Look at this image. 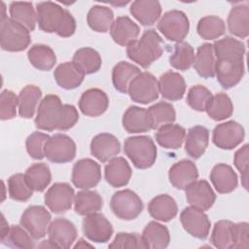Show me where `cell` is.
Wrapping results in <instances>:
<instances>
[{
  "label": "cell",
  "instance_id": "obj_1",
  "mask_svg": "<svg viewBox=\"0 0 249 249\" xmlns=\"http://www.w3.org/2000/svg\"><path fill=\"white\" fill-rule=\"evenodd\" d=\"M215 76L223 89H229L236 86L244 76L245 45L231 36L214 42Z\"/></svg>",
  "mask_w": 249,
  "mask_h": 249
},
{
  "label": "cell",
  "instance_id": "obj_2",
  "mask_svg": "<svg viewBox=\"0 0 249 249\" xmlns=\"http://www.w3.org/2000/svg\"><path fill=\"white\" fill-rule=\"evenodd\" d=\"M79 120V113L75 106L62 104L55 94L46 95L40 102L34 120L37 128L45 131L68 130Z\"/></svg>",
  "mask_w": 249,
  "mask_h": 249
},
{
  "label": "cell",
  "instance_id": "obj_3",
  "mask_svg": "<svg viewBox=\"0 0 249 249\" xmlns=\"http://www.w3.org/2000/svg\"><path fill=\"white\" fill-rule=\"evenodd\" d=\"M37 23L39 28L47 33H56L67 38L76 30L74 17L58 4L51 1L39 2L36 5Z\"/></svg>",
  "mask_w": 249,
  "mask_h": 249
},
{
  "label": "cell",
  "instance_id": "obj_4",
  "mask_svg": "<svg viewBox=\"0 0 249 249\" xmlns=\"http://www.w3.org/2000/svg\"><path fill=\"white\" fill-rule=\"evenodd\" d=\"M163 41L155 29L145 30L140 39L126 46L127 57L143 68H148L163 53Z\"/></svg>",
  "mask_w": 249,
  "mask_h": 249
},
{
  "label": "cell",
  "instance_id": "obj_5",
  "mask_svg": "<svg viewBox=\"0 0 249 249\" xmlns=\"http://www.w3.org/2000/svg\"><path fill=\"white\" fill-rule=\"evenodd\" d=\"M124 151L133 165L138 169L151 167L157 160V147L147 135L130 136L124 140Z\"/></svg>",
  "mask_w": 249,
  "mask_h": 249
},
{
  "label": "cell",
  "instance_id": "obj_6",
  "mask_svg": "<svg viewBox=\"0 0 249 249\" xmlns=\"http://www.w3.org/2000/svg\"><path fill=\"white\" fill-rule=\"evenodd\" d=\"M30 41V31L22 24L8 17L0 19V44L3 51H24Z\"/></svg>",
  "mask_w": 249,
  "mask_h": 249
},
{
  "label": "cell",
  "instance_id": "obj_7",
  "mask_svg": "<svg viewBox=\"0 0 249 249\" xmlns=\"http://www.w3.org/2000/svg\"><path fill=\"white\" fill-rule=\"evenodd\" d=\"M110 207L119 219L130 221L140 215L143 210V202L135 192L124 189L116 192L112 196Z\"/></svg>",
  "mask_w": 249,
  "mask_h": 249
},
{
  "label": "cell",
  "instance_id": "obj_8",
  "mask_svg": "<svg viewBox=\"0 0 249 249\" xmlns=\"http://www.w3.org/2000/svg\"><path fill=\"white\" fill-rule=\"evenodd\" d=\"M157 26L159 31L167 40L179 43L188 35L190 21L184 12L171 10L160 17Z\"/></svg>",
  "mask_w": 249,
  "mask_h": 249
},
{
  "label": "cell",
  "instance_id": "obj_9",
  "mask_svg": "<svg viewBox=\"0 0 249 249\" xmlns=\"http://www.w3.org/2000/svg\"><path fill=\"white\" fill-rule=\"evenodd\" d=\"M127 93L132 101L148 104L159 97V86L156 77L149 72H140L129 84Z\"/></svg>",
  "mask_w": 249,
  "mask_h": 249
},
{
  "label": "cell",
  "instance_id": "obj_10",
  "mask_svg": "<svg viewBox=\"0 0 249 249\" xmlns=\"http://www.w3.org/2000/svg\"><path fill=\"white\" fill-rule=\"evenodd\" d=\"M45 157L54 163H66L74 160L76 156V144L66 134L56 133L50 136L45 144Z\"/></svg>",
  "mask_w": 249,
  "mask_h": 249
},
{
  "label": "cell",
  "instance_id": "obj_11",
  "mask_svg": "<svg viewBox=\"0 0 249 249\" xmlns=\"http://www.w3.org/2000/svg\"><path fill=\"white\" fill-rule=\"evenodd\" d=\"M51 213L42 205H31L22 213L19 223L30 233L33 239L43 238L51 223Z\"/></svg>",
  "mask_w": 249,
  "mask_h": 249
},
{
  "label": "cell",
  "instance_id": "obj_12",
  "mask_svg": "<svg viewBox=\"0 0 249 249\" xmlns=\"http://www.w3.org/2000/svg\"><path fill=\"white\" fill-rule=\"evenodd\" d=\"M71 180L76 188L89 190L101 180L100 165L91 159L79 160L73 166Z\"/></svg>",
  "mask_w": 249,
  "mask_h": 249
},
{
  "label": "cell",
  "instance_id": "obj_13",
  "mask_svg": "<svg viewBox=\"0 0 249 249\" xmlns=\"http://www.w3.org/2000/svg\"><path fill=\"white\" fill-rule=\"evenodd\" d=\"M243 126L235 121H228L217 124L213 129L212 141L220 149L231 150L237 147L244 139Z\"/></svg>",
  "mask_w": 249,
  "mask_h": 249
},
{
  "label": "cell",
  "instance_id": "obj_14",
  "mask_svg": "<svg viewBox=\"0 0 249 249\" xmlns=\"http://www.w3.org/2000/svg\"><path fill=\"white\" fill-rule=\"evenodd\" d=\"M180 222L184 230L192 236L205 239L210 231V220L203 210L194 206L184 208L180 214Z\"/></svg>",
  "mask_w": 249,
  "mask_h": 249
},
{
  "label": "cell",
  "instance_id": "obj_15",
  "mask_svg": "<svg viewBox=\"0 0 249 249\" xmlns=\"http://www.w3.org/2000/svg\"><path fill=\"white\" fill-rule=\"evenodd\" d=\"M82 229L86 237L96 243L109 241L114 231L109 220L98 212L86 215L82 222Z\"/></svg>",
  "mask_w": 249,
  "mask_h": 249
},
{
  "label": "cell",
  "instance_id": "obj_16",
  "mask_svg": "<svg viewBox=\"0 0 249 249\" xmlns=\"http://www.w3.org/2000/svg\"><path fill=\"white\" fill-rule=\"evenodd\" d=\"M75 192L68 183H54L47 191L44 201L47 207L55 214L68 211L74 203Z\"/></svg>",
  "mask_w": 249,
  "mask_h": 249
},
{
  "label": "cell",
  "instance_id": "obj_17",
  "mask_svg": "<svg viewBox=\"0 0 249 249\" xmlns=\"http://www.w3.org/2000/svg\"><path fill=\"white\" fill-rule=\"evenodd\" d=\"M185 192L189 204L203 211L210 209L216 200V195L206 180L195 181L185 189Z\"/></svg>",
  "mask_w": 249,
  "mask_h": 249
},
{
  "label": "cell",
  "instance_id": "obj_18",
  "mask_svg": "<svg viewBox=\"0 0 249 249\" xmlns=\"http://www.w3.org/2000/svg\"><path fill=\"white\" fill-rule=\"evenodd\" d=\"M121 152L119 139L108 132L95 135L90 142V154L101 162H107Z\"/></svg>",
  "mask_w": 249,
  "mask_h": 249
},
{
  "label": "cell",
  "instance_id": "obj_19",
  "mask_svg": "<svg viewBox=\"0 0 249 249\" xmlns=\"http://www.w3.org/2000/svg\"><path fill=\"white\" fill-rule=\"evenodd\" d=\"M47 234L58 248L68 249L77 237V229L71 221L65 218H56L50 223Z\"/></svg>",
  "mask_w": 249,
  "mask_h": 249
},
{
  "label": "cell",
  "instance_id": "obj_20",
  "mask_svg": "<svg viewBox=\"0 0 249 249\" xmlns=\"http://www.w3.org/2000/svg\"><path fill=\"white\" fill-rule=\"evenodd\" d=\"M109 98L105 91L99 89H89L84 91L79 100V109L88 117H99L106 112Z\"/></svg>",
  "mask_w": 249,
  "mask_h": 249
},
{
  "label": "cell",
  "instance_id": "obj_21",
  "mask_svg": "<svg viewBox=\"0 0 249 249\" xmlns=\"http://www.w3.org/2000/svg\"><path fill=\"white\" fill-rule=\"evenodd\" d=\"M197 178V167L189 160H182L175 162L168 171L170 184L178 190H185L189 185L196 181Z\"/></svg>",
  "mask_w": 249,
  "mask_h": 249
},
{
  "label": "cell",
  "instance_id": "obj_22",
  "mask_svg": "<svg viewBox=\"0 0 249 249\" xmlns=\"http://www.w3.org/2000/svg\"><path fill=\"white\" fill-rule=\"evenodd\" d=\"M159 92L164 99L176 101L183 98L186 91V83L182 75L175 71H167L158 80Z\"/></svg>",
  "mask_w": 249,
  "mask_h": 249
},
{
  "label": "cell",
  "instance_id": "obj_23",
  "mask_svg": "<svg viewBox=\"0 0 249 249\" xmlns=\"http://www.w3.org/2000/svg\"><path fill=\"white\" fill-rule=\"evenodd\" d=\"M104 175L109 185L114 188H120L128 184L132 170L124 158L115 157L105 165Z\"/></svg>",
  "mask_w": 249,
  "mask_h": 249
},
{
  "label": "cell",
  "instance_id": "obj_24",
  "mask_svg": "<svg viewBox=\"0 0 249 249\" xmlns=\"http://www.w3.org/2000/svg\"><path fill=\"white\" fill-rule=\"evenodd\" d=\"M210 181L219 194L233 192L238 184V178L232 167L226 163H218L210 172Z\"/></svg>",
  "mask_w": 249,
  "mask_h": 249
},
{
  "label": "cell",
  "instance_id": "obj_25",
  "mask_svg": "<svg viewBox=\"0 0 249 249\" xmlns=\"http://www.w3.org/2000/svg\"><path fill=\"white\" fill-rule=\"evenodd\" d=\"M109 31L115 43L126 47L137 39L140 33V28L130 18L122 16L114 20Z\"/></svg>",
  "mask_w": 249,
  "mask_h": 249
},
{
  "label": "cell",
  "instance_id": "obj_26",
  "mask_svg": "<svg viewBox=\"0 0 249 249\" xmlns=\"http://www.w3.org/2000/svg\"><path fill=\"white\" fill-rule=\"evenodd\" d=\"M85 73L73 61L63 62L54 69L53 77L56 84L64 89H73L81 86Z\"/></svg>",
  "mask_w": 249,
  "mask_h": 249
},
{
  "label": "cell",
  "instance_id": "obj_27",
  "mask_svg": "<svg viewBox=\"0 0 249 249\" xmlns=\"http://www.w3.org/2000/svg\"><path fill=\"white\" fill-rule=\"evenodd\" d=\"M130 14L142 25L155 24L161 15V6L156 0H136L130 4Z\"/></svg>",
  "mask_w": 249,
  "mask_h": 249
},
{
  "label": "cell",
  "instance_id": "obj_28",
  "mask_svg": "<svg viewBox=\"0 0 249 249\" xmlns=\"http://www.w3.org/2000/svg\"><path fill=\"white\" fill-rule=\"evenodd\" d=\"M209 143V130L202 125H195L188 130L185 137V151L194 160L199 159Z\"/></svg>",
  "mask_w": 249,
  "mask_h": 249
},
{
  "label": "cell",
  "instance_id": "obj_29",
  "mask_svg": "<svg viewBox=\"0 0 249 249\" xmlns=\"http://www.w3.org/2000/svg\"><path fill=\"white\" fill-rule=\"evenodd\" d=\"M148 212L156 221L169 222L177 215L178 206L172 196L162 194L152 198L148 204Z\"/></svg>",
  "mask_w": 249,
  "mask_h": 249
},
{
  "label": "cell",
  "instance_id": "obj_30",
  "mask_svg": "<svg viewBox=\"0 0 249 249\" xmlns=\"http://www.w3.org/2000/svg\"><path fill=\"white\" fill-rule=\"evenodd\" d=\"M122 123L128 133H142L152 129L147 109L138 106L128 107L124 113Z\"/></svg>",
  "mask_w": 249,
  "mask_h": 249
},
{
  "label": "cell",
  "instance_id": "obj_31",
  "mask_svg": "<svg viewBox=\"0 0 249 249\" xmlns=\"http://www.w3.org/2000/svg\"><path fill=\"white\" fill-rule=\"evenodd\" d=\"M228 30L238 38L245 39L249 35V7L246 4L233 6L228 16Z\"/></svg>",
  "mask_w": 249,
  "mask_h": 249
},
{
  "label": "cell",
  "instance_id": "obj_32",
  "mask_svg": "<svg viewBox=\"0 0 249 249\" xmlns=\"http://www.w3.org/2000/svg\"><path fill=\"white\" fill-rule=\"evenodd\" d=\"M141 237L146 248L150 249H163L166 248L170 242L168 229L157 221H151L146 225Z\"/></svg>",
  "mask_w": 249,
  "mask_h": 249
},
{
  "label": "cell",
  "instance_id": "obj_33",
  "mask_svg": "<svg viewBox=\"0 0 249 249\" xmlns=\"http://www.w3.org/2000/svg\"><path fill=\"white\" fill-rule=\"evenodd\" d=\"M155 137L160 146L168 150H177L185 140L186 129L179 124H167L158 128Z\"/></svg>",
  "mask_w": 249,
  "mask_h": 249
},
{
  "label": "cell",
  "instance_id": "obj_34",
  "mask_svg": "<svg viewBox=\"0 0 249 249\" xmlns=\"http://www.w3.org/2000/svg\"><path fill=\"white\" fill-rule=\"evenodd\" d=\"M215 60L212 44L204 43L197 48L193 65L200 77L209 79L215 76Z\"/></svg>",
  "mask_w": 249,
  "mask_h": 249
},
{
  "label": "cell",
  "instance_id": "obj_35",
  "mask_svg": "<svg viewBox=\"0 0 249 249\" xmlns=\"http://www.w3.org/2000/svg\"><path fill=\"white\" fill-rule=\"evenodd\" d=\"M18 114L23 119H31L41 102L42 91L34 85L25 86L18 93Z\"/></svg>",
  "mask_w": 249,
  "mask_h": 249
},
{
  "label": "cell",
  "instance_id": "obj_36",
  "mask_svg": "<svg viewBox=\"0 0 249 249\" xmlns=\"http://www.w3.org/2000/svg\"><path fill=\"white\" fill-rule=\"evenodd\" d=\"M27 57L31 65L41 71H49L56 63L55 53L51 47L44 44L33 45L28 50Z\"/></svg>",
  "mask_w": 249,
  "mask_h": 249
},
{
  "label": "cell",
  "instance_id": "obj_37",
  "mask_svg": "<svg viewBox=\"0 0 249 249\" xmlns=\"http://www.w3.org/2000/svg\"><path fill=\"white\" fill-rule=\"evenodd\" d=\"M114 20L113 11L109 7L102 5L92 6L87 15V22L89 26L93 31L100 33L108 32Z\"/></svg>",
  "mask_w": 249,
  "mask_h": 249
},
{
  "label": "cell",
  "instance_id": "obj_38",
  "mask_svg": "<svg viewBox=\"0 0 249 249\" xmlns=\"http://www.w3.org/2000/svg\"><path fill=\"white\" fill-rule=\"evenodd\" d=\"M103 207L101 196L90 190H82L75 195L74 210L77 214L86 216L90 213L98 212Z\"/></svg>",
  "mask_w": 249,
  "mask_h": 249
},
{
  "label": "cell",
  "instance_id": "obj_39",
  "mask_svg": "<svg viewBox=\"0 0 249 249\" xmlns=\"http://www.w3.org/2000/svg\"><path fill=\"white\" fill-rule=\"evenodd\" d=\"M140 72L141 71L137 66L129 62H118L112 70V82L114 88L122 93H127L129 84Z\"/></svg>",
  "mask_w": 249,
  "mask_h": 249
},
{
  "label": "cell",
  "instance_id": "obj_40",
  "mask_svg": "<svg viewBox=\"0 0 249 249\" xmlns=\"http://www.w3.org/2000/svg\"><path fill=\"white\" fill-rule=\"evenodd\" d=\"M10 18L22 24L29 31L35 29L37 23V12L30 2H12L9 7Z\"/></svg>",
  "mask_w": 249,
  "mask_h": 249
},
{
  "label": "cell",
  "instance_id": "obj_41",
  "mask_svg": "<svg viewBox=\"0 0 249 249\" xmlns=\"http://www.w3.org/2000/svg\"><path fill=\"white\" fill-rule=\"evenodd\" d=\"M24 176L29 187L35 192H43L52 180L50 167L45 162L33 163L26 169Z\"/></svg>",
  "mask_w": 249,
  "mask_h": 249
},
{
  "label": "cell",
  "instance_id": "obj_42",
  "mask_svg": "<svg viewBox=\"0 0 249 249\" xmlns=\"http://www.w3.org/2000/svg\"><path fill=\"white\" fill-rule=\"evenodd\" d=\"M205 111L212 120L223 121L232 115L233 104L229 95L220 92L211 96L206 105Z\"/></svg>",
  "mask_w": 249,
  "mask_h": 249
},
{
  "label": "cell",
  "instance_id": "obj_43",
  "mask_svg": "<svg viewBox=\"0 0 249 249\" xmlns=\"http://www.w3.org/2000/svg\"><path fill=\"white\" fill-rule=\"evenodd\" d=\"M147 112L151 121L152 129H158L164 124H172L176 119V112L173 105L165 101L153 104L147 109Z\"/></svg>",
  "mask_w": 249,
  "mask_h": 249
},
{
  "label": "cell",
  "instance_id": "obj_44",
  "mask_svg": "<svg viewBox=\"0 0 249 249\" xmlns=\"http://www.w3.org/2000/svg\"><path fill=\"white\" fill-rule=\"evenodd\" d=\"M73 62L87 74L97 72L102 64V59L98 52L92 48L85 47L77 50L73 55Z\"/></svg>",
  "mask_w": 249,
  "mask_h": 249
},
{
  "label": "cell",
  "instance_id": "obj_45",
  "mask_svg": "<svg viewBox=\"0 0 249 249\" xmlns=\"http://www.w3.org/2000/svg\"><path fill=\"white\" fill-rule=\"evenodd\" d=\"M194 60L195 51L189 43L182 41L174 45L173 53L169 56V63L173 68L186 71L194 64Z\"/></svg>",
  "mask_w": 249,
  "mask_h": 249
},
{
  "label": "cell",
  "instance_id": "obj_46",
  "mask_svg": "<svg viewBox=\"0 0 249 249\" xmlns=\"http://www.w3.org/2000/svg\"><path fill=\"white\" fill-rule=\"evenodd\" d=\"M196 31L202 39L214 40L225 33L226 24L225 21L217 16H206L198 20Z\"/></svg>",
  "mask_w": 249,
  "mask_h": 249
},
{
  "label": "cell",
  "instance_id": "obj_47",
  "mask_svg": "<svg viewBox=\"0 0 249 249\" xmlns=\"http://www.w3.org/2000/svg\"><path fill=\"white\" fill-rule=\"evenodd\" d=\"M232 226L233 223L229 220L215 223L210 236V241L214 247L219 249L232 248Z\"/></svg>",
  "mask_w": 249,
  "mask_h": 249
},
{
  "label": "cell",
  "instance_id": "obj_48",
  "mask_svg": "<svg viewBox=\"0 0 249 249\" xmlns=\"http://www.w3.org/2000/svg\"><path fill=\"white\" fill-rule=\"evenodd\" d=\"M8 192L10 198L17 201H26L33 195V190L22 173H16L8 179Z\"/></svg>",
  "mask_w": 249,
  "mask_h": 249
},
{
  "label": "cell",
  "instance_id": "obj_49",
  "mask_svg": "<svg viewBox=\"0 0 249 249\" xmlns=\"http://www.w3.org/2000/svg\"><path fill=\"white\" fill-rule=\"evenodd\" d=\"M3 244L13 248H34L33 237L30 233L20 225L12 226L6 237L1 240Z\"/></svg>",
  "mask_w": 249,
  "mask_h": 249
},
{
  "label": "cell",
  "instance_id": "obj_50",
  "mask_svg": "<svg viewBox=\"0 0 249 249\" xmlns=\"http://www.w3.org/2000/svg\"><path fill=\"white\" fill-rule=\"evenodd\" d=\"M211 96L212 93L207 88L202 85H196L187 93V103L193 110L203 112Z\"/></svg>",
  "mask_w": 249,
  "mask_h": 249
},
{
  "label": "cell",
  "instance_id": "obj_51",
  "mask_svg": "<svg viewBox=\"0 0 249 249\" xmlns=\"http://www.w3.org/2000/svg\"><path fill=\"white\" fill-rule=\"evenodd\" d=\"M17 110H18V96L12 90H2L0 95V119L2 121L14 119L17 116Z\"/></svg>",
  "mask_w": 249,
  "mask_h": 249
},
{
  "label": "cell",
  "instance_id": "obj_52",
  "mask_svg": "<svg viewBox=\"0 0 249 249\" xmlns=\"http://www.w3.org/2000/svg\"><path fill=\"white\" fill-rule=\"evenodd\" d=\"M50 135L40 131L32 132L25 141V147L28 155L34 160H42L45 157V144Z\"/></svg>",
  "mask_w": 249,
  "mask_h": 249
},
{
  "label": "cell",
  "instance_id": "obj_53",
  "mask_svg": "<svg viewBox=\"0 0 249 249\" xmlns=\"http://www.w3.org/2000/svg\"><path fill=\"white\" fill-rule=\"evenodd\" d=\"M109 248H146L140 235L135 232H119L108 245Z\"/></svg>",
  "mask_w": 249,
  "mask_h": 249
},
{
  "label": "cell",
  "instance_id": "obj_54",
  "mask_svg": "<svg viewBox=\"0 0 249 249\" xmlns=\"http://www.w3.org/2000/svg\"><path fill=\"white\" fill-rule=\"evenodd\" d=\"M249 146L248 144L243 145L239 148L233 157V164L241 174L242 186L248 189V171H249Z\"/></svg>",
  "mask_w": 249,
  "mask_h": 249
},
{
  "label": "cell",
  "instance_id": "obj_55",
  "mask_svg": "<svg viewBox=\"0 0 249 249\" xmlns=\"http://www.w3.org/2000/svg\"><path fill=\"white\" fill-rule=\"evenodd\" d=\"M249 226L246 222L233 223L232 226V248H248L249 247Z\"/></svg>",
  "mask_w": 249,
  "mask_h": 249
},
{
  "label": "cell",
  "instance_id": "obj_56",
  "mask_svg": "<svg viewBox=\"0 0 249 249\" xmlns=\"http://www.w3.org/2000/svg\"><path fill=\"white\" fill-rule=\"evenodd\" d=\"M10 228H11V227L9 226L8 222L6 221L4 214H2V216H1V231H0L1 240H3V239L6 237V235L8 234V232H9V231H10Z\"/></svg>",
  "mask_w": 249,
  "mask_h": 249
},
{
  "label": "cell",
  "instance_id": "obj_57",
  "mask_svg": "<svg viewBox=\"0 0 249 249\" xmlns=\"http://www.w3.org/2000/svg\"><path fill=\"white\" fill-rule=\"evenodd\" d=\"M38 247H42V248H58V246L54 242H53L51 239L44 240L41 244L38 245Z\"/></svg>",
  "mask_w": 249,
  "mask_h": 249
},
{
  "label": "cell",
  "instance_id": "obj_58",
  "mask_svg": "<svg viewBox=\"0 0 249 249\" xmlns=\"http://www.w3.org/2000/svg\"><path fill=\"white\" fill-rule=\"evenodd\" d=\"M86 247L92 248V247H93V245H91V244H89V243L86 242V240H85V239H83V238H80V239L78 240V242L74 245V248H86Z\"/></svg>",
  "mask_w": 249,
  "mask_h": 249
},
{
  "label": "cell",
  "instance_id": "obj_59",
  "mask_svg": "<svg viewBox=\"0 0 249 249\" xmlns=\"http://www.w3.org/2000/svg\"><path fill=\"white\" fill-rule=\"evenodd\" d=\"M1 10H2V13H1V19L7 18V15H6V5L4 2H1Z\"/></svg>",
  "mask_w": 249,
  "mask_h": 249
}]
</instances>
